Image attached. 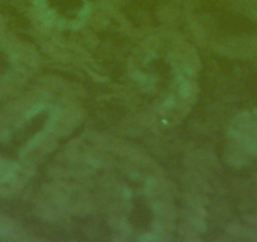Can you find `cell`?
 Wrapping results in <instances>:
<instances>
[{"instance_id":"1","label":"cell","mask_w":257,"mask_h":242,"mask_svg":"<svg viewBox=\"0 0 257 242\" xmlns=\"http://www.w3.org/2000/svg\"><path fill=\"white\" fill-rule=\"evenodd\" d=\"M241 142H243L251 150H257V123L249 115H243L238 121V127L234 130Z\"/></svg>"}]
</instances>
